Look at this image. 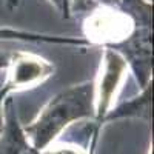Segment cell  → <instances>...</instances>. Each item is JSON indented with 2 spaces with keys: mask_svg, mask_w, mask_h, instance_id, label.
Returning a JSON list of instances; mask_svg holds the SVG:
<instances>
[{
  "mask_svg": "<svg viewBox=\"0 0 154 154\" xmlns=\"http://www.w3.org/2000/svg\"><path fill=\"white\" fill-rule=\"evenodd\" d=\"M128 63L114 49L103 51V63L100 68L99 80L96 85V122L102 123L105 116L112 106V102L116 93L123 80V75L126 72Z\"/></svg>",
  "mask_w": 154,
  "mask_h": 154,
  "instance_id": "cell-3",
  "label": "cell"
},
{
  "mask_svg": "<svg viewBox=\"0 0 154 154\" xmlns=\"http://www.w3.org/2000/svg\"><path fill=\"white\" fill-rule=\"evenodd\" d=\"M149 112H151V83L142 89L140 96L123 102L119 106L111 108L108 114L105 116V120H112V119H119V117H145L149 119Z\"/></svg>",
  "mask_w": 154,
  "mask_h": 154,
  "instance_id": "cell-6",
  "label": "cell"
},
{
  "mask_svg": "<svg viewBox=\"0 0 154 154\" xmlns=\"http://www.w3.org/2000/svg\"><path fill=\"white\" fill-rule=\"evenodd\" d=\"M11 59H12L11 51H6V49L0 48V69H6L9 66V63H11Z\"/></svg>",
  "mask_w": 154,
  "mask_h": 154,
  "instance_id": "cell-10",
  "label": "cell"
},
{
  "mask_svg": "<svg viewBox=\"0 0 154 154\" xmlns=\"http://www.w3.org/2000/svg\"><path fill=\"white\" fill-rule=\"evenodd\" d=\"M5 128L0 137V154H42L35 151L23 133V126L19 123V117L11 97L5 100Z\"/></svg>",
  "mask_w": 154,
  "mask_h": 154,
  "instance_id": "cell-5",
  "label": "cell"
},
{
  "mask_svg": "<svg viewBox=\"0 0 154 154\" xmlns=\"http://www.w3.org/2000/svg\"><path fill=\"white\" fill-rule=\"evenodd\" d=\"M151 28L140 25L123 9L100 8L93 11V14L85 20L83 29L88 40L93 43L103 45L106 49H117L128 37H131L137 29Z\"/></svg>",
  "mask_w": 154,
  "mask_h": 154,
  "instance_id": "cell-2",
  "label": "cell"
},
{
  "mask_svg": "<svg viewBox=\"0 0 154 154\" xmlns=\"http://www.w3.org/2000/svg\"><path fill=\"white\" fill-rule=\"evenodd\" d=\"M8 68H11V72L6 83L3 85L8 93L42 82L54 72V66L48 60L34 54L20 53V51L12 53V59Z\"/></svg>",
  "mask_w": 154,
  "mask_h": 154,
  "instance_id": "cell-4",
  "label": "cell"
},
{
  "mask_svg": "<svg viewBox=\"0 0 154 154\" xmlns=\"http://www.w3.org/2000/svg\"><path fill=\"white\" fill-rule=\"evenodd\" d=\"M49 2L54 3V6L62 12V17H63V19H68V17H69L72 0H49Z\"/></svg>",
  "mask_w": 154,
  "mask_h": 154,
  "instance_id": "cell-7",
  "label": "cell"
},
{
  "mask_svg": "<svg viewBox=\"0 0 154 154\" xmlns=\"http://www.w3.org/2000/svg\"><path fill=\"white\" fill-rule=\"evenodd\" d=\"M8 96H9V93L5 88L0 89V137H2L3 128H5V109H3V105H5V100H6Z\"/></svg>",
  "mask_w": 154,
  "mask_h": 154,
  "instance_id": "cell-8",
  "label": "cell"
},
{
  "mask_svg": "<svg viewBox=\"0 0 154 154\" xmlns=\"http://www.w3.org/2000/svg\"><path fill=\"white\" fill-rule=\"evenodd\" d=\"M42 154H85V152L80 151L79 148H75V146H59V148H54V149L43 151Z\"/></svg>",
  "mask_w": 154,
  "mask_h": 154,
  "instance_id": "cell-9",
  "label": "cell"
},
{
  "mask_svg": "<svg viewBox=\"0 0 154 154\" xmlns=\"http://www.w3.org/2000/svg\"><path fill=\"white\" fill-rule=\"evenodd\" d=\"M94 83L93 80L83 82L59 93L48 102L34 122L23 126V133L35 151L43 152L69 123L96 117Z\"/></svg>",
  "mask_w": 154,
  "mask_h": 154,
  "instance_id": "cell-1",
  "label": "cell"
}]
</instances>
